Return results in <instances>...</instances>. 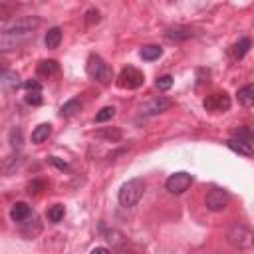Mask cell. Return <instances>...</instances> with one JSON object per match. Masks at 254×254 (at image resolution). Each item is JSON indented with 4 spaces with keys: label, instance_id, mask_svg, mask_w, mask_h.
<instances>
[{
    "label": "cell",
    "instance_id": "1",
    "mask_svg": "<svg viewBox=\"0 0 254 254\" xmlns=\"http://www.w3.org/2000/svg\"><path fill=\"white\" fill-rule=\"evenodd\" d=\"M143 192H145V181L143 179H131V181L121 185V189L117 192V200L121 206L131 208L141 200Z\"/></svg>",
    "mask_w": 254,
    "mask_h": 254
},
{
    "label": "cell",
    "instance_id": "2",
    "mask_svg": "<svg viewBox=\"0 0 254 254\" xmlns=\"http://www.w3.org/2000/svg\"><path fill=\"white\" fill-rule=\"evenodd\" d=\"M85 69H87V75H89L91 79H95V81H99V83H103V85L111 81V67L105 64V60H103L101 56L91 54V56L87 58Z\"/></svg>",
    "mask_w": 254,
    "mask_h": 254
},
{
    "label": "cell",
    "instance_id": "3",
    "mask_svg": "<svg viewBox=\"0 0 254 254\" xmlns=\"http://www.w3.org/2000/svg\"><path fill=\"white\" fill-rule=\"evenodd\" d=\"M143 81H145L143 71H139V69L133 67V65L123 67L121 73H119V77H117V85L123 87V89H137V87L143 85Z\"/></svg>",
    "mask_w": 254,
    "mask_h": 254
},
{
    "label": "cell",
    "instance_id": "4",
    "mask_svg": "<svg viewBox=\"0 0 254 254\" xmlns=\"http://www.w3.org/2000/svg\"><path fill=\"white\" fill-rule=\"evenodd\" d=\"M190 185H192V175H189V173H185V171L173 173V175L165 181L167 190L173 192V194H183Z\"/></svg>",
    "mask_w": 254,
    "mask_h": 254
},
{
    "label": "cell",
    "instance_id": "5",
    "mask_svg": "<svg viewBox=\"0 0 254 254\" xmlns=\"http://www.w3.org/2000/svg\"><path fill=\"white\" fill-rule=\"evenodd\" d=\"M228 200H230V196H228L226 190H222V189H210V190L206 192L204 204H206L208 210L218 212V210H224V208H226Z\"/></svg>",
    "mask_w": 254,
    "mask_h": 254
},
{
    "label": "cell",
    "instance_id": "6",
    "mask_svg": "<svg viewBox=\"0 0 254 254\" xmlns=\"http://www.w3.org/2000/svg\"><path fill=\"white\" fill-rule=\"evenodd\" d=\"M204 109L210 111V113H220V111H228L230 109V97L224 93V91H218V93H210L204 101H202Z\"/></svg>",
    "mask_w": 254,
    "mask_h": 254
},
{
    "label": "cell",
    "instance_id": "7",
    "mask_svg": "<svg viewBox=\"0 0 254 254\" xmlns=\"http://www.w3.org/2000/svg\"><path fill=\"white\" fill-rule=\"evenodd\" d=\"M228 238H230L232 244H236V246H240V248H248L250 242H252V232H250V228H248L246 224H240V222H238V224H234V226L230 228Z\"/></svg>",
    "mask_w": 254,
    "mask_h": 254
},
{
    "label": "cell",
    "instance_id": "8",
    "mask_svg": "<svg viewBox=\"0 0 254 254\" xmlns=\"http://www.w3.org/2000/svg\"><path fill=\"white\" fill-rule=\"evenodd\" d=\"M169 107H171V101H169V99H165V97H155V99H151L149 103H145V105L141 107V113H143V115H157V113L167 111Z\"/></svg>",
    "mask_w": 254,
    "mask_h": 254
},
{
    "label": "cell",
    "instance_id": "9",
    "mask_svg": "<svg viewBox=\"0 0 254 254\" xmlns=\"http://www.w3.org/2000/svg\"><path fill=\"white\" fill-rule=\"evenodd\" d=\"M20 77H18V73L16 71H12V69H2L0 71V91H14V89H18V85H20V81H18Z\"/></svg>",
    "mask_w": 254,
    "mask_h": 254
},
{
    "label": "cell",
    "instance_id": "10",
    "mask_svg": "<svg viewBox=\"0 0 254 254\" xmlns=\"http://www.w3.org/2000/svg\"><path fill=\"white\" fill-rule=\"evenodd\" d=\"M228 149L238 153V155H244V157H252L254 149H252V141H244V139H236V137H230L226 141Z\"/></svg>",
    "mask_w": 254,
    "mask_h": 254
},
{
    "label": "cell",
    "instance_id": "11",
    "mask_svg": "<svg viewBox=\"0 0 254 254\" xmlns=\"http://www.w3.org/2000/svg\"><path fill=\"white\" fill-rule=\"evenodd\" d=\"M30 206L26 204V202H16L12 208H10V218L14 220V222H22V220H26L28 216H30Z\"/></svg>",
    "mask_w": 254,
    "mask_h": 254
},
{
    "label": "cell",
    "instance_id": "12",
    "mask_svg": "<svg viewBox=\"0 0 254 254\" xmlns=\"http://www.w3.org/2000/svg\"><path fill=\"white\" fill-rule=\"evenodd\" d=\"M60 42H62V30H60L58 26L50 28V30L46 32V38H44V44H46V48L54 50V48H58V46H60Z\"/></svg>",
    "mask_w": 254,
    "mask_h": 254
},
{
    "label": "cell",
    "instance_id": "13",
    "mask_svg": "<svg viewBox=\"0 0 254 254\" xmlns=\"http://www.w3.org/2000/svg\"><path fill=\"white\" fill-rule=\"evenodd\" d=\"M58 69H60V65H58V62H56V60H42V62L38 64V73H40V75H44V77L56 75V73H58Z\"/></svg>",
    "mask_w": 254,
    "mask_h": 254
},
{
    "label": "cell",
    "instance_id": "14",
    "mask_svg": "<svg viewBox=\"0 0 254 254\" xmlns=\"http://www.w3.org/2000/svg\"><path fill=\"white\" fill-rule=\"evenodd\" d=\"M238 101L244 107H252L254 105V87H252V83H248V85L238 89Z\"/></svg>",
    "mask_w": 254,
    "mask_h": 254
},
{
    "label": "cell",
    "instance_id": "15",
    "mask_svg": "<svg viewBox=\"0 0 254 254\" xmlns=\"http://www.w3.org/2000/svg\"><path fill=\"white\" fill-rule=\"evenodd\" d=\"M52 135V125L50 123H40L34 131H32V143H42Z\"/></svg>",
    "mask_w": 254,
    "mask_h": 254
},
{
    "label": "cell",
    "instance_id": "16",
    "mask_svg": "<svg viewBox=\"0 0 254 254\" xmlns=\"http://www.w3.org/2000/svg\"><path fill=\"white\" fill-rule=\"evenodd\" d=\"M139 54H141V58H143V60H147V62H153V60L161 58L163 50H161L159 46H155V44H149V46H143Z\"/></svg>",
    "mask_w": 254,
    "mask_h": 254
},
{
    "label": "cell",
    "instance_id": "17",
    "mask_svg": "<svg viewBox=\"0 0 254 254\" xmlns=\"http://www.w3.org/2000/svg\"><path fill=\"white\" fill-rule=\"evenodd\" d=\"M190 36H192V32L189 28H183V26H175V28L167 30V38H171V40H187Z\"/></svg>",
    "mask_w": 254,
    "mask_h": 254
},
{
    "label": "cell",
    "instance_id": "18",
    "mask_svg": "<svg viewBox=\"0 0 254 254\" xmlns=\"http://www.w3.org/2000/svg\"><path fill=\"white\" fill-rule=\"evenodd\" d=\"M248 50H250V40H248V38H242L238 44H234V48H232V58H234V60H242V58L248 54Z\"/></svg>",
    "mask_w": 254,
    "mask_h": 254
},
{
    "label": "cell",
    "instance_id": "19",
    "mask_svg": "<svg viewBox=\"0 0 254 254\" xmlns=\"http://www.w3.org/2000/svg\"><path fill=\"white\" fill-rule=\"evenodd\" d=\"M79 109H81V101H79V99H69V101H65V103L62 105L60 113H62L64 117H71V115L77 113Z\"/></svg>",
    "mask_w": 254,
    "mask_h": 254
},
{
    "label": "cell",
    "instance_id": "20",
    "mask_svg": "<svg viewBox=\"0 0 254 254\" xmlns=\"http://www.w3.org/2000/svg\"><path fill=\"white\" fill-rule=\"evenodd\" d=\"M64 214H65L64 204H54V206L48 208V220L50 222H60L64 218Z\"/></svg>",
    "mask_w": 254,
    "mask_h": 254
},
{
    "label": "cell",
    "instance_id": "21",
    "mask_svg": "<svg viewBox=\"0 0 254 254\" xmlns=\"http://www.w3.org/2000/svg\"><path fill=\"white\" fill-rule=\"evenodd\" d=\"M113 115H115V107H113V105H105V107H101V109L97 111L95 121H97V123H103V121H109Z\"/></svg>",
    "mask_w": 254,
    "mask_h": 254
},
{
    "label": "cell",
    "instance_id": "22",
    "mask_svg": "<svg viewBox=\"0 0 254 254\" xmlns=\"http://www.w3.org/2000/svg\"><path fill=\"white\" fill-rule=\"evenodd\" d=\"M232 137H236V139H244V141H252V131H250V127H246V125H242V127H238V129H234V133H232Z\"/></svg>",
    "mask_w": 254,
    "mask_h": 254
},
{
    "label": "cell",
    "instance_id": "23",
    "mask_svg": "<svg viewBox=\"0 0 254 254\" xmlns=\"http://www.w3.org/2000/svg\"><path fill=\"white\" fill-rule=\"evenodd\" d=\"M10 145H12L14 149H18V147L22 145V131H20V129H12V131H10Z\"/></svg>",
    "mask_w": 254,
    "mask_h": 254
},
{
    "label": "cell",
    "instance_id": "24",
    "mask_svg": "<svg viewBox=\"0 0 254 254\" xmlns=\"http://www.w3.org/2000/svg\"><path fill=\"white\" fill-rule=\"evenodd\" d=\"M97 22H99V12H97L95 8L87 10V12H85V24H87V26H93V24H97Z\"/></svg>",
    "mask_w": 254,
    "mask_h": 254
},
{
    "label": "cell",
    "instance_id": "25",
    "mask_svg": "<svg viewBox=\"0 0 254 254\" xmlns=\"http://www.w3.org/2000/svg\"><path fill=\"white\" fill-rule=\"evenodd\" d=\"M155 85H157L159 89H163V91H165V89H169V87L173 85V77H171V75H161V77L157 79V83H155Z\"/></svg>",
    "mask_w": 254,
    "mask_h": 254
},
{
    "label": "cell",
    "instance_id": "26",
    "mask_svg": "<svg viewBox=\"0 0 254 254\" xmlns=\"http://www.w3.org/2000/svg\"><path fill=\"white\" fill-rule=\"evenodd\" d=\"M26 103H30V105H42V95H40V91H28Z\"/></svg>",
    "mask_w": 254,
    "mask_h": 254
},
{
    "label": "cell",
    "instance_id": "27",
    "mask_svg": "<svg viewBox=\"0 0 254 254\" xmlns=\"http://www.w3.org/2000/svg\"><path fill=\"white\" fill-rule=\"evenodd\" d=\"M97 135H99V137L113 139V141H119V139H121V131H119V129H113V131H99Z\"/></svg>",
    "mask_w": 254,
    "mask_h": 254
},
{
    "label": "cell",
    "instance_id": "28",
    "mask_svg": "<svg viewBox=\"0 0 254 254\" xmlns=\"http://www.w3.org/2000/svg\"><path fill=\"white\" fill-rule=\"evenodd\" d=\"M12 18V8L8 4H0V22H6Z\"/></svg>",
    "mask_w": 254,
    "mask_h": 254
},
{
    "label": "cell",
    "instance_id": "29",
    "mask_svg": "<svg viewBox=\"0 0 254 254\" xmlns=\"http://www.w3.org/2000/svg\"><path fill=\"white\" fill-rule=\"evenodd\" d=\"M24 87H26L28 91H42V85H40V81H36V79L26 81V83H24Z\"/></svg>",
    "mask_w": 254,
    "mask_h": 254
},
{
    "label": "cell",
    "instance_id": "30",
    "mask_svg": "<svg viewBox=\"0 0 254 254\" xmlns=\"http://www.w3.org/2000/svg\"><path fill=\"white\" fill-rule=\"evenodd\" d=\"M89 254H111V252H109L107 248H103V246H95V248H93Z\"/></svg>",
    "mask_w": 254,
    "mask_h": 254
},
{
    "label": "cell",
    "instance_id": "31",
    "mask_svg": "<svg viewBox=\"0 0 254 254\" xmlns=\"http://www.w3.org/2000/svg\"><path fill=\"white\" fill-rule=\"evenodd\" d=\"M44 185L40 183V181H34V183H30V192H38V189H42Z\"/></svg>",
    "mask_w": 254,
    "mask_h": 254
},
{
    "label": "cell",
    "instance_id": "32",
    "mask_svg": "<svg viewBox=\"0 0 254 254\" xmlns=\"http://www.w3.org/2000/svg\"><path fill=\"white\" fill-rule=\"evenodd\" d=\"M50 161H52V163H54V165H58V167H60V169H65V167H67V165H65V163H62V161H58V157H52V159H50Z\"/></svg>",
    "mask_w": 254,
    "mask_h": 254
}]
</instances>
